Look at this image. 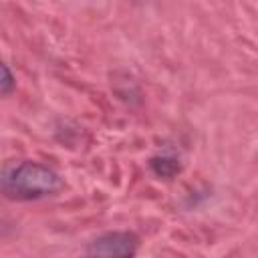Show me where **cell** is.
<instances>
[{
  "label": "cell",
  "instance_id": "cell-1",
  "mask_svg": "<svg viewBox=\"0 0 258 258\" xmlns=\"http://www.w3.org/2000/svg\"><path fill=\"white\" fill-rule=\"evenodd\" d=\"M60 175L38 161H20L0 175V191L16 202H32L54 196L62 189Z\"/></svg>",
  "mask_w": 258,
  "mask_h": 258
},
{
  "label": "cell",
  "instance_id": "cell-3",
  "mask_svg": "<svg viewBox=\"0 0 258 258\" xmlns=\"http://www.w3.org/2000/svg\"><path fill=\"white\" fill-rule=\"evenodd\" d=\"M149 169L157 175V177H163V179H171V177H175L177 173H179V169H181V163H179V159L177 157H173V155H153L151 159H149Z\"/></svg>",
  "mask_w": 258,
  "mask_h": 258
},
{
  "label": "cell",
  "instance_id": "cell-2",
  "mask_svg": "<svg viewBox=\"0 0 258 258\" xmlns=\"http://www.w3.org/2000/svg\"><path fill=\"white\" fill-rule=\"evenodd\" d=\"M139 238L133 232H107L99 238H95L87 246L89 256H119L129 258L137 252Z\"/></svg>",
  "mask_w": 258,
  "mask_h": 258
},
{
  "label": "cell",
  "instance_id": "cell-4",
  "mask_svg": "<svg viewBox=\"0 0 258 258\" xmlns=\"http://www.w3.org/2000/svg\"><path fill=\"white\" fill-rule=\"evenodd\" d=\"M14 89H16V79H14V75H12L10 67H8L4 60H0V97L10 95Z\"/></svg>",
  "mask_w": 258,
  "mask_h": 258
}]
</instances>
